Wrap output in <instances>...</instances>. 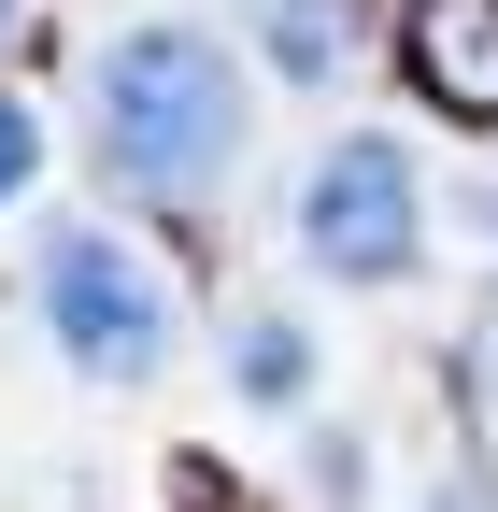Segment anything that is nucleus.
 I'll return each mask as SVG.
<instances>
[{
	"label": "nucleus",
	"instance_id": "obj_1",
	"mask_svg": "<svg viewBox=\"0 0 498 512\" xmlns=\"http://www.w3.org/2000/svg\"><path fill=\"white\" fill-rule=\"evenodd\" d=\"M100 157L143 200H200L242 157V57L214 29H129L100 57Z\"/></svg>",
	"mask_w": 498,
	"mask_h": 512
},
{
	"label": "nucleus",
	"instance_id": "obj_2",
	"mask_svg": "<svg viewBox=\"0 0 498 512\" xmlns=\"http://www.w3.org/2000/svg\"><path fill=\"white\" fill-rule=\"evenodd\" d=\"M43 313H57V342H72L86 370H114V384H143L171 356V285L114 228H57L43 242Z\"/></svg>",
	"mask_w": 498,
	"mask_h": 512
},
{
	"label": "nucleus",
	"instance_id": "obj_3",
	"mask_svg": "<svg viewBox=\"0 0 498 512\" xmlns=\"http://www.w3.org/2000/svg\"><path fill=\"white\" fill-rule=\"evenodd\" d=\"M299 242H314L328 271H356V285H399L413 242H427V214H413V157L370 143V128H342V143L314 157V185H299Z\"/></svg>",
	"mask_w": 498,
	"mask_h": 512
},
{
	"label": "nucleus",
	"instance_id": "obj_4",
	"mask_svg": "<svg viewBox=\"0 0 498 512\" xmlns=\"http://www.w3.org/2000/svg\"><path fill=\"white\" fill-rule=\"evenodd\" d=\"M399 72L442 100L456 128H498V0H413L399 29Z\"/></svg>",
	"mask_w": 498,
	"mask_h": 512
},
{
	"label": "nucleus",
	"instance_id": "obj_5",
	"mask_svg": "<svg viewBox=\"0 0 498 512\" xmlns=\"http://www.w3.org/2000/svg\"><path fill=\"white\" fill-rule=\"evenodd\" d=\"M299 384H314V342H299L285 313H242V399H271V413H285Z\"/></svg>",
	"mask_w": 498,
	"mask_h": 512
},
{
	"label": "nucleus",
	"instance_id": "obj_6",
	"mask_svg": "<svg viewBox=\"0 0 498 512\" xmlns=\"http://www.w3.org/2000/svg\"><path fill=\"white\" fill-rule=\"evenodd\" d=\"M342 43H356L342 0H271V57L285 72H342Z\"/></svg>",
	"mask_w": 498,
	"mask_h": 512
},
{
	"label": "nucleus",
	"instance_id": "obj_7",
	"mask_svg": "<svg viewBox=\"0 0 498 512\" xmlns=\"http://www.w3.org/2000/svg\"><path fill=\"white\" fill-rule=\"evenodd\" d=\"M29 157H43V143H29V114L0 100V200H15V185H29Z\"/></svg>",
	"mask_w": 498,
	"mask_h": 512
},
{
	"label": "nucleus",
	"instance_id": "obj_8",
	"mask_svg": "<svg viewBox=\"0 0 498 512\" xmlns=\"http://www.w3.org/2000/svg\"><path fill=\"white\" fill-rule=\"evenodd\" d=\"M442 512H470V498H442Z\"/></svg>",
	"mask_w": 498,
	"mask_h": 512
}]
</instances>
